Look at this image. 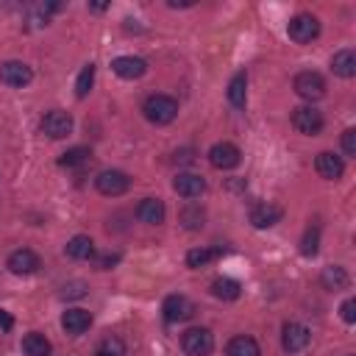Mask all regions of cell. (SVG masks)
I'll return each mask as SVG.
<instances>
[{
	"mask_svg": "<svg viewBox=\"0 0 356 356\" xmlns=\"http://www.w3.org/2000/svg\"><path fill=\"white\" fill-rule=\"evenodd\" d=\"M292 89L298 92V97H303V100L312 103V100H320V97L325 95V81H323L320 72H314V70H303V72L295 75Z\"/></svg>",
	"mask_w": 356,
	"mask_h": 356,
	"instance_id": "obj_3",
	"label": "cell"
},
{
	"mask_svg": "<svg viewBox=\"0 0 356 356\" xmlns=\"http://www.w3.org/2000/svg\"><path fill=\"white\" fill-rule=\"evenodd\" d=\"M175 161H181V164H189V161H195V153L186 147V150H178L175 153Z\"/></svg>",
	"mask_w": 356,
	"mask_h": 356,
	"instance_id": "obj_36",
	"label": "cell"
},
{
	"mask_svg": "<svg viewBox=\"0 0 356 356\" xmlns=\"http://www.w3.org/2000/svg\"><path fill=\"white\" fill-rule=\"evenodd\" d=\"M320 248V228L317 225H309L306 234H303V242H300V253L303 256H314Z\"/></svg>",
	"mask_w": 356,
	"mask_h": 356,
	"instance_id": "obj_30",
	"label": "cell"
},
{
	"mask_svg": "<svg viewBox=\"0 0 356 356\" xmlns=\"http://www.w3.org/2000/svg\"><path fill=\"white\" fill-rule=\"evenodd\" d=\"M181 348L186 356H209L214 350V337L209 328H186L181 334Z\"/></svg>",
	"mask_w": 356,
	"mask_h": 356,
	"instance_id": "obj_2",
	"label": "cell"
},
{
	"mask_svg": "<svg viewBox=\"0 0 356 356\" xmlns=\"http://www.w3.org/2000/svg\"><path fill=\"white\" fill-rule=\"evenodd\" d=\"M117 261H120V253H103V256L97 259V267H100V270H108V267L117 264Z\"/></svg>",
	"mask_w": 356,
	"mask_h": 356,
	"instance_id": "obj_35",
	"label": "cell"
},
{
	"mask_svg": "<svg viewBox=\"0 0 356 356\" xmlns=\"http://www.w3.org/2000/svg\"><path fill=\"white\" fill-rule=\"evenodd\" d=\"M42 134H47L50 139H64L72 134V117L61 108H53L42 117Z\"/></svg>",
	"mask_w": 356,
	"mask_h": 356,
	"instance_id": "obj_7",
	"label": "cell"
},
{
	"mask_svg": "<svg viewBox=\"0 0 356 356\" xmlns=\"http://www.w3.org/2000/svg\"><path fill=\"white\" fill-rule=\"evenodd\" d=\"M225 356H259V342H256L253 337L239 334V337H234V339L228 342Z\"/></svg>",
	"mask_w": 356,
	"mask_h": 356,
	"instance_id": "obj_23",
	"label": "cell"
},
{
	"mask_svg": "<svg viewBox=\"0 0 356 356\" xmlns=\"http://www.w3.org/2000/svg\"><path fill=\"white\" fill-rule=\"evenodd\" d=\"M92 159V150L89 147H70L61 159H58V164L61 167H81V164H86Z\"/></svg>",
	"mask_w": 356,
	"mask_h": 356,
	"instance_id": "obj_29",
	"label": "cell"
},
{
	"mask_svg": "<svg viewBox=\"0 0 356 356\" xmlns=\"http://www.w3.org/2000/svg\"><path fill=\"white\" fill-rule=\"evenodd\" d=\"M281 345L286 353H298L309 345V328L300 325V323H284V331H281Z\"/></svg>",
	"mask_w": 356,
	"mask_h": 356,
	"instance_id": "obj_12",
	"label": "cell"
},
{
	"mask_svg": "<svg viewBox=\"0 0 356 356\" xmlns=\"http://www.w3.org/2000/svg\"><path fill=\"white\" fill-rule=\"evenodd\" d=\"M111 70H114V75H120L125 81H134V78H142L147 72V61L139 58V56H120V58L111 61Z\"/></svg>",
	"mask_w": 356,
	"mask_h": 356,
	"instance_id": "obj_13",
	"label": "cell"
},
{
	"mask_svg": "<svg viewBox=\"0 0 356 356\" xmlns=\"http://www.w3.org/2000/svg\"><path fill=\"white\" fill-rule=\"evenodd\" d=\"M172 189L181 195V197H200L206 192V181L195 172H178L175 181H172Z\"/></svg>",
	"mask_w": 356,
	"mask_h": 356,
	"instance_id": "obj_16",
	"label": "cell"
},
{
	"mask_svg": "<svg viewBox=\"0 0 356 356\" xmlns=\"http://www.w3.org/2000/svg\"><path fill=\"white\" fill-rule=\"evenodd\" d=\"M178 220H181V225H184L186 231H197V228H203V222H206V209L197 206V203H192V206L181 209Z\"/></svg>",
	"mask_w": 356,
	"mask_h": 356,
	"instance_id": "obj_25",
	"label": "cell"
},
{
	"mask_svg": "<svg viewBox=\"0 0 356 356\" xmlns=\"http://www.w3.org/2000/svg\"><path fill=\"white\" fill-rule=\"evenodd\" d=\"M209 161H211V167H217V170H234V167L242 161V153H239V147L231 145V142H217V145L209 147Z\"/></svg>",
	"mask_w": 356,
	"mask_h": 356,
	"instance_id": "obj_8",
	"label": "cell"
},
{
	"mask_svg": "<svg viewBox=\"0 0 356 356\" xmlns=\"http://www.w3.org/2000/svg\"><path fill=\"white\" fill-rule=\"evenodd\" d=\"M211 295L220 298V300H236L242 295V286L234 278H214L211 281Z\"/></svg>",
	"mask_w": 356,
	"mask_h": 356,
	"instance_id": "obj_24",
	"label": "cell"
},
{
	"mask_svg": "<svg viewBox=\"0 0 356 356\" xmlns=\"http://www.w3.org/2000/svg\"><path fill=\"white\" fill-rule=\"evenodd\" d=\"M89 8H92V11H106L108 6H106V3H89Z\"/></svg>",
	"mask_w": 356,
	"mask_h": 356,
	"instance_id": "obj_38",
	"label": "cell"
},
{
	"mask_svg": "<svg viewBox=\"0 0 356 356\" xmlns=\"http://www.w3.org/2000/svg\"><path fill=\"white\" fill-rule=\"evenodd\" d=\"M97 353H103V356H125V342H122L120 337L108 334V337H106V339L100 342Z\"/></svg>",
	"mask_w": 356,
	"mask_h": 356,
	"instance_id": "obj_31",
	"label": "cell"
},
{
	"mask_svg": "<svg viewBox=\"0 0 356 356\" xmlns=\"http://www.w3.org/2000/svg\"><path fill=\"white\" fill-rule=\"evenodd\" d=\"M0 325H3V328H6V331H8V328H11V325H14V323H11V317H8V314H6V312H3V309H0Z\"/></svg>",
	"mask_w": 356,
	"mask_h": 356,
	"instance_id": "obj_37",
	"label": "cell"
},
{
	"mask_svg": "<svg viewBox=\"0 0 356 356\" xmlns=\"http://www.w3.org/2000/svg\"><path fill=\"white\" fill-rule=\"evenodd\" d=\"M83 292H86V284H83V281H72V284H67V286H64V292H61V295H64V298H81Z\"/></svg>",
	"mask_w": 356,
	"mask_h": 356,
	"instance_id": "obj_34",
	"label": "cell"
},
{
	"mask_svg": "<svg viewBox=\"0 0 356 356\" xmlns=\"http://www.w3.org/2000/svg\"><path fill=\"white\" fill-rule=\"evenodd\" d=\"M339 317H342L345 323H353V320H356V300H353V298H348V300L339 306Z\"/></svg>",
	"mask_w": 356,
	"mask_h": 356,
	"instance_id": "obj_33",
	"label": "cell"
},
{
	"mask_svg": "<svg viewBox=\"0 0 356 356\" xmlns=\"http://www.w3.org/2000/svg\"><path fill=\"white\" fill-rule=\"evenodd\" d=\"M89 325H92V314H89L86 309H67V312L61 314V328H64L67 334H72V337L83 334Z\"/></svg>",
	"mask_w": 356,
	"mask_h": 356,
	"instance_id": "obj_17",
	"label": "cell"
},
{
	"mask_svg": "<svg viewBox=\"0 0 356 356\" xmlns=\"http://www.w3.org/2000/svg\"><path fill=\"white\" fill-rule=\"evenodd\" d=\"M320 284H323L325 289H331V292H339V289H345V286L350 284V278H348L345 267L334 264V267H325V270L320 273Z\"/></svg>",
	"mask_w": 356,
	"mask_h": 356,
	"instance_id": "obj_20",
	"label": "cell"
},
{
	"mask_svg": "<svg viewBox=\"0 0 356 356\" xmlns=\"http://www.w3.org/2000/svg\"><path fill=\"white\" fill-rule=\"evenodd\" d=\"M161 312H164V320L167 323H181V320L192 317L195 306H192V300L186 295H170V298H164Z\"/></svg>",
	"mask_w": 356,
	"mask_h": 356,
	"instance_id": "obj_11",
	"label": "cell"
},
{
	"mask_svg": "<svg viewBox=\"0 0 356 356\" xmlns=\"http://www.w3.org/2000/svg\"><path fill=\"white\" fill-rule=\"evenodd\" d=\"M95 186H97V192L106 195V197H120V195L128 192L131 178H128L122 170H103V172L95 178Z\"/></svg>",
	"mask_w": 356,
	"mask_h": 356,
	"instance_id": "obj_6",
	"label": "cell"
},
{
	"mask_svg": "<svg viewBox=\"0 0 356 356\" xmlns=\"http://www.w3.org/2000/svg\"><path fill=\"white\" fill-rule=\"evenodd\" d=\"M245 97H248V75L245 72H236L231 78V83H228V100H231V106L242 108L245 106Z\"/></svg>",
	"mask_w": 356,
	"mask_h": 356,
	"instance_id": "obj_26",
	"label": "cell"
},
{
	"mask_svg": "<svg viewBox=\"0 0 356 356\" xmlns=\"http://www.w3.org/2000/svg\"><path fill=\"white\" fill-rule=\"evenodd\" d=\"M342 150H345L348 156H356V128L342 131Z\"/></svg>",
	"mask_w": 356,
	"mask_h": 356,
	"instance_id": "obj_32",
	"label": "cell"
},
{
	"mask_svg": "<svg viewBox=\"0 0 356 356\" xmlns=\"http://www.w3.org/2000/svg\"><path fill=\"white\" fill-rule=\"evenodd\" d=\"M142 111L147 117V122L153 125H167L175 120L178 114V100L170 97V95H150L145 103H142Z\"/></svg>",
	"mask_w": 356,
	"mask_h": 356,
	"instance_id": "obj_1",
	"label": "cell"
},
{
	"mask_svg": "<svg viewBox=\"0 0 356 356\" xmlns=\"http://www.w3.org/2000/svg\"><path fill=\"white\" fill-rule=\"evenodd\" d=\"M64 253H67L70 259H92V253H95V242H92L89 236L78 234V236H72V239L64 245Z\"/></svg>",
	"mask_w": 356,
	"mask_h": 356,
	"instance_id": "obj_22",
	"label": "cell"
},
{
	"mask_svg": "<svg viewBox=\"0 0 356 356\" xmlns=\"http://www.w3.org/2000/svg\"><path fill=\"white\" fill-rule=\"evenodd\" d=\"M92 83H95V64H83V70L78 72V81H75V95L78 97H86L92 92Z\"/></svg>",
	"mask_w": 356,
	"mask_h": 356,
	"instance_id": "obj_28",
	"label": "cell"
},
{
	"mask_svg": "<svg viewBox=\"0 0 356 356\" xmlns=\"http://www.w3.org/2000/svg\"><path fill=\"white\" fill-rule=\"evenodd\" d=\"M6 267H8L14 275H31V273H36V270L42 267V261H39V256H36L31 248H19V250H14V253L8 256Z\"/></svg>",
	"mask_w": 356,
	"mask_h": 356,
	"instance_id": "obj_10",
	"label": "cell"
},
{
	"mask_svg": "<svg viewBox=\"0 0 356 356\" xmlns=\"http://www.w3.org/2000/svg\"><path fill=\"white\" fill-rule=\"evenodd\" d=\"M211 259H217V250H211V248H192V250L186 253V267L200 270V267H206Z\"/></svg>",
	"mask_w": 356,
	"mask_h": 356,
	"instance_id": "obj_27",
	"label": "cell"
},
{
	"mask_svg": "<svg viewBox=\"0 0 356 356\" xmlns=\"http://www.w3.org/2000/svg\"><path fill=\"white\" fill-rule=\"evenodd\" d=\"M314 170H317L320 178L337 181V178H342V172H345V161H342L337 153L323 150V153H317V159H314Z\"/></svg>",
	"mask_w": 356,
	"mask_h": 356,
	"instance_id": "obj_14",
	"label": "cell"
},
{
	"mask_svg": "<svg viewBox=\"0 0 356 356\" xmlns=\"http://www.w3.org/2000/svg\"><path fill=\"white\" fill-rule=\"evenodd\" d=\"M286 33H289L292 42H298V44H309L312 39H317V33H320V22H317V17H312V14H298V17L289 19Z\"/></svg>",
	"mask_w": 356,
	"mask_h": 356,
	"instance_id": "obj_5",
	"label": "cell"
},
{
	"mask_svg": "<svg viewBox=\"0 0 356 356\" xmlns=\"http://www.w3.org/2000/svg\"><path fill=\"white\" fill-rule=\"evenodd\" d=\"M22 350L25 356H50V339L39 331H31L22 337Z\"/></svg>",
	"mask_w": 356,
	"mask_h": 356,
	"instance_id": "obj_21",
	"label": "cell"
},
{
	"mask_svg": "<svg viewBox=\"0 0 356 356\" xmlns=\"http://www.w3.org/2000/svg\"><path fill=\"white\" fill-rule=\"evenodd\" d=\"M0 81H3L6 86L22 89V86H28V83L33 81V72H31V67L22 64V61H3V64H0Z\"/></svg>",
	"mask_w": 356,
	"mask_h": 356,
	"instance_id": "obj_9",
	"label": "cell"
},
{
	"mask_svg": "<svg viewBox=\"0 0 356 356\" xmlns=\"http://www.w3.org/2000/svg\"><path fill=\"white\" fill-rule=\"evenodd\" d=\"M292 125L303 136H317L323 131L325 120L314 106H298V108H292Z\"/></svg>",
	"mask_w": 356,
	"mask_h": 356,
	"instance_id": "obj_4",
	"label": "cell"
},
{
	"mask_svg": "<svg viewBox=\"0 0 356 356\" xmlns=\"http://www.w3.org/2000/svg\"><path fill=\"white\" fill-rule=\"evenodd\" d=\"M331 70L339 75V78H353L356 75V53L353 50H337L334 58H331Z\"/></svg>",
	"mask_w": 356,
	"mask_h": 356,
	"instance_id": "obj_19",
	"label": "cell"
},
{
	"mask_svg": "<svg viewBox=\"0 0 356 356\" xmlns=\"http://www.w3.org/2000/svg\"><path fill=\"white\" fill-rule=\"evenodd\" d=\"M284 209L275 203H259L250 209V225L253 228H273L275 222H281Z\"/></svg>",
	"mask_w": 356,
	"mask_h": 356,
	"instance_id": "obj_15",
	"label": "cell"
},
{
	"mask_svg": "<svg viewBox=\"0 0 356 356\" xmlns=\"http://www.w3.org/2000/svg\"><path fill=\"white\" fill-rule=\"evenodd\" d=\"M164 214H167V209H164V203H161L159 197H145V200L136 206V217H139L142 222H147V225L164 222Z\"/></svg>",
	"mask_w": 356,
	"mask_h": 356,
	"instance_id": "obj_18",
	"label": "cell"
},
{
	"mask_svg": "<svg viewBox=\"0 0 356 356\" xmlns=\"http://www.w3.org/2000/svg\"><path fill=\"white\" fill-rule=\"evenodd\" d=\"M95 356H103V353H95Z\"/></svg>",
	"mask_w": 356,
	"mask_h": 356,
	"instance_id": "obj_39",
	"label": "cell"
}]
</instances>
